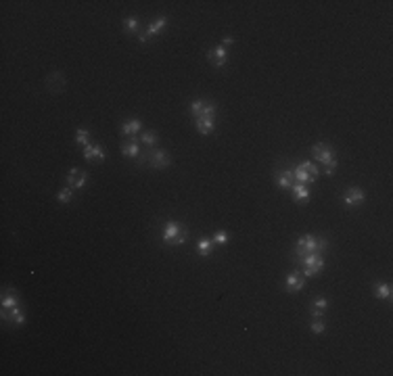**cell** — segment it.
Segmentation results:
<instances>
[{"instance_id": "6da1fadb", "label": "cell", "mask_w": 393, "mask_h": 376, "mask_svg": "<svg viewBox=\"0 0 393 376\" xmlns=\"http://www.w3.org/2000/svg\"><path fill=\"white\" fill-rule=\"evenodd\" d=\"M331 243H328L326 237H314V234H301L299 239H297L295 247H293V255L295 259L299 261L308 255H324Z\"/></svg>"}, {"instance_id": "7a4b0ae2", "label": "cell", "mask_w": 393, "mask_h": 376, "mask_svg": "<svg viewBox=\"0 0 393 376\" xmlns=\"http://www.w3.org/2000/svg\"><path fill=\"white\" fill-rule=\"evenodd\" d=\"M312 155H314V159H316L318 163L324 165V174H326V176H333V174H335V169H337V159H335V149H333L331 145H326V143L314 145V147H312Z\"/></svg>"}, {"instance_id": "3957f363", "label": "cell", "mask_w": 393, "mask_h": 376, "mask_svg": "<svg viewBox=\"0 0 393 376\" xmlns=\"http://www.w3.org/2000/svg\"><path fill=\"white\" fill-rule=\"evenodd\" d=\"M161 239L165 245L169 247H178V245H184L186 239H188V230L184 224H178L174 222V219H169V222L165 224L163 228V234H161Z\"/></svg>"}, {"instance_id": "277c9868", "label": "cell", "mask_w": 393, "mask_h": 376, "mask_svg": "<svg viewBox=\"0 0 393 376\" xmlns=\"http://www.w3.org/2000/svg\"><path fill=\"white\" fill-rule=\"evenodd\" d=\"M171 163V157L165 149L147 151V157H138V165H149L153 169H165Z\"/></svg>"}, {"instance_id": "5b68a950", "label": "cell", "mask_w": 393, "mask_h": 376, "mask_svg": "<svg viewBox=\"0 0 393 376\" xmlns=\"http://www.w3.org/2000/svg\"><path fill=\"white\" fill-rule=\"evenodd\" d=\"M295 167V180L301 182V184H310V182H316L318 176H320V169L314 165L312 161H303L299 165H293Z\"/></svg>"}, {"instance_id": "8992f818", "label": "cell", "mask_w": 393, "mask_h": 376, "mask_svg": "<svg viewBox=\"0 0 393 376\" xmlns=\"http://www.w3.org/2000/svg\"><path fill=\"white\" fill-rule=\"evenodd\" d=\"M191 113L195 119L199 117H215L217 113V105L213 101H203V99H197L191 103Z\"/></svg>"}, {"instance_id": "52a82bcc", "label": "cell", "mask_w": 393, "mask_h": 376, "mask_svg": "<svg viewBox=\"0 0 393 376\" xmlns=\"http://www.w3.org/2000/svg\"><path fill=\"white\" fill-rule=\"evenodd\" d=\"M297 263L303 265V272H301V274H303L305 278L318 276V274L322 272V268H324V259H322V255H308V257L299 259Z\"/></svg>"}, {"instance_id": "ba28073f", "label": "cell", "mask_w": 393, "mask_h": 376, "mask_svg": "<svg viewBox=\"0 0 393 376\" xmlns=\"http://www.w3.org/2000/svg\"><path fill=\"white\" fill-rule=\"evenodd\" d=\"M274 182L278 188H291L297 180H295V167L293 165H287V167H280L274 171Z\"/></svg>"}, {"instance_id": "9c48e42d", "label": "cell", "mask_w": 393, "mask_h": 376, "mask_svg": "<svg viewBox=\"0 0 393 376\" xmlns=\"http://www.w3.org/2000/svg\"><path fill=\"white\" fill-rule=\"evenodd\" d=\"M165 25H167V17H157L153 23H149V27L145 31H140V34H138V42H143V44L149 42L153 36L159 34L161 29H165Z\"/></svg>"}, {"instance_id": "30bf717a", "label": "cell", "mask_w": 393, "mask_h": 376, "mask_svg": "<svg viewBox=\"0 0 393 376\" xmlns=\"http://www.w3.org/2000/svg\"><path fill=\"white\" fill-rule=\"evenodd\" d=\"M207 61L211 63L213 67H224L226 65V61H228V51H226V46H222V44H217V46H213V49H209L207 51Z\"/></svg>"}, {"instance_id": "8fae6325", "label": "cell", "mask_w": 393, "mask_h": 376, "mask_svg": "<svg viewBox=\"0 0 393 376\" xmlns=\"http://www.w3.org/2000/svg\"><path fill=\"white\" fill-rule=\"evenodd\" d=\"M303 287H305V276L301 274V272H289V276H287V280H285V291L287 293H299V291H303Z\"/></svg>"}, {"instance_id": "7c38bea8", "label": "cell", "mask_w": 393, "mask_h": 376, "mask_svg": "<svg viewBox=\"0 0 393 376\" xmlns=\"http://www.w3.org/2000/svg\"><path fill=\"white\" fill-rule=\"evenodd\" d=\"M88 180V174L82 169H77V167H71L69 169V174H67V186L71 188V191H77V188H84Z\"/></svg>"}, {"instance_id": "4fadbf2b", "label": "cell", "mask_w": 393, "mask_h": 376, "mask_svg": "<svg viewBox=\"0 0 393 376\" xmlns=\"http://www.w3.org/2000/svg\"><path fill=\"white\" fill-rule=\"evenodd\" d=\"M364 201H366V193H362V191H360V188H356V186L350 188V191L343 195V203H345L347 207H358L360 203H364Z\"/></svg>"}, {"instance_id": "5bb4252c", "label": "cell", "mask_w": 393, "mask_h": 376, "mask_svg": "<svg viewBox=\"0 0 393 376\" xmlns=\"http://www.w3.org/2000/svg\"><path fill=\"white\" fill-rule=\"evenodd\" d=\"M15 307H19L17 295H15V291H5V295H3V320H9V311Z\"/></svg>"}, {"instance_id": "9a60e30c", "label": "cell", "mask_w": 393, "mask_h": 376, "mask_svg": "<svg viewBox=\"0 0 393 376\" xmlns=\"http://www.w3.org/2000/svg\"><path fill=\"white\" fill-rule=\"evenodd\" d=\"M46 88L51 92H61L65 90V77H63L61 71H53L49 77H46Z\"/></svg>"}, {"instance_id": "2e32d148", "label": "cell", "mask_w": 393, "mask_h": 376, "mask_svg": "<svg viewBox=\"0 0 393 376\" xmlns=\"http://www.w3.org/2000/svg\"><path fill=\"white\" fill-rule=\"evenodd\" d=\"M86 161H105V149L101 145H86L84 147Z\"/></svg>"}, {"instance_id": "e0dca14e", "label": "cell", "mask_w": 393, "mask_h": 376, "mask_svg": "<svg viewBox=\"0 0 393 376\" xmlns=\"http://www.w3.org/2000/svg\"><path fill=\"white\" fill-rule=\"evenodd\" d=\"M195 125H197V132L203 134V136H207L215 130V117H199L195 119Z\"/></svg>"}, {"instance_id": "ac0fdd59", "label": "cell", "mask_w": 393, "mask_h": 376, "mask_svg": "<svg viewBox=\"0 0 393 376\" xmlns=\"http://www.w3.org/2000/svg\"><path fill=\"white\" fill-rule=\"evenodd\" d=\"M291 191H293V199H295L297 203H305V201L310 199V188H308V184L295 182V184L291 186Z\"/></svg>"}, {"instance_id": "d6986e66", "label": "cell", "mask_w": 393, "mask_h": 376, "mask_svg": "<svg viewBox=\"0 0 393 376\" xmlns=\"http://www.w3.org/2000/svg\"><path fill=\"white\" fill-rule=\"evenodd\" d=\"M140 125H143V123H140V119H125V121L121 123V134L132 138L134 134L140 132Z\"/></svg>"}, {"instance_id": "ffe728a7", "label": "cell", "mask_w": 393, "mask_h": 376, "mask_svg": "<svg viewBox=\"0 0 393 376\" xmlns=\"http://www.w3.org/2000/svg\"><path fill=\"white\" fill-rule=\"evenodd\" d=\"M374 297L376 299H391V285L389 282H374Z\"/></svg>"}, {"instance_id": "44dd1931", "label": "cell", "mask_w": 393, "mask_h": 376, "mask_svg": "<svg viewBox=\"0 0 393 376\" xmlns=\"http://www.w3.org/2000/svg\"><path fill=\"white\" fill-rule=\"evenodd\" d=\"M121 155L136 159V157L140 155V149H138V145H136V140H125V143L121 145Z\"/></svg>"}, {"instance_id": "7402d4cb", "label": "cell", "mask_w": 393, "mask_h": 376, "mask_svg": "<svg viewBox=\"0 0 393 376\" xmlns=\"http://www.w3.org/2000/svg\"><path fill=\"white\" fill-rule=\"evenodd\" d=\"M9 322H13L15 326H21L25 322V313L21 311V307H15L9 311Z\"/></svg>"}, {"instance_id": "603a6c76", "label": "cell", "mask_w": 393, "mask_h": 376, "mask_svg": "<svg viewBox=\"0 0 393 376\" xmlns=\"http://www.w3.org/2000/svg\"><path fill=\"white\" fill-rule=\"evenodd\" d=\"M211 247H213L211 239H201V241H199V245H197L199 255H201V257H207V255L211 253Z\"/></svg>"}, {"instance_id": "cb8c5ba5", "label": "cell", "mask_w": 393, "mask_h": 376, "mask_svg": "<svg viewBox=\"0 0 393 376\" xmlns=\"http://www.w3.org/2000/svg\"><path fill=\"white\" fill-rule=\"evenodd\" d=\"M136 27H138V17H134V15H132V17L123 19V31H125V34H134Z\"/></svg>"}, {"instance_id": "d4e9b609", "label": "cell", "mask_w": 393, "mask_h": 376, "mask_svg": "<svg viewBox=\"0 0 393 376\" xmlns=\"http://www.w3.org/2000/svg\"><path fill=\"white\" fill-rule=\"evenodd\" d=\"M71 199H73V195H71V188H69V186L61 188L59 195H57V201H59V203H63V205H67V203H71Z\"/></svg>"}, {"instance_id": "484cf974", "label": "cell", "mask_w": 393, "mask_h": 376, "mask_svg": "<svg viewBox=\"0 0 393 376\" xmlns=\"http://www.w3.org/2000/svg\"><path fill=\"white\" fill-rule=\"evenodd\" d=\"M140 140H143V143H145L147 147H155V145H157V132L147 130V132L140 134Z\"/></svg>"}, {"instance_id": "4316f807", "label": "cell", "mask_w": 393, "mask_h": 376, "mask_svg": "<svg viewBox=\"0 0 393 376\" xmlns=\"http://www.w3.org/2000/svg\"><path fill=\"white\" fill-rule=\"evenodd\" d=\"M310 331L316 333V335H322L326 331V324L320 320V318H312V324H310Z\"/></svg>"}, {"instance_id": "83f0119b", "label": "cell", "mask_w": 393, "mask_h": 376, "mask_svg": "<svg viewBox=\"0 0 393 376\" xmlns=\"http://www.w3.org/2000/svg\"><path fill=\"white\" fill-rule=\"evenodd\" d=\"M88 138H90V132H88V130H84V128H80V130L75 132V143H77V145H82V147L90 145V143H88Z\"/></svg>"}, {"instance_id": "f1b7e54d", "label": "cell", "mask_w": 393, "mask_h": 376, "mask_svg": "<svg viewBox=\"0 0 393 376\" xmlns=\"http://www.w3.org/2000/svg\"><path fill=\"white\" fill-rule=\"evenodd\" d=\"M228 239H230V237H228V232H226V230H217V232L213 234L211 243H213V245H226V243H228Z\"/></svg>"}, {"instance_id": "f546056e", "label": "cell", "mask_w": 393, "mask_h": 376, "mask_svg": "<svg viewBox=\"0 0 393 376\" xmlns=\"http://www.w3.org/2000/svg\"><path fill=\"white\" fill-rule=\"evenodd\" d=\"M328 305H331V301H328L326 299V297H314V299H312V307H316V309H326Z\"/></svg>"}, {"instance_id": "4dcf8cb0", "label": "cell", "mask_w": 393, "mask_h": 376, "mask_svg": "<svg viewBox=\"0 0 393 376\" xmlns=\"http://www.w3.org/2000/svg\"><path fill=\"white\" fill-rule=\"evenodd\" d=\"M310 316H312V318H320V320H322V318H324V311H322V309H316V307H310Z\"/></svg>"}, {"instance_id": "1f68e13d", "label": "cell", "mask_w": 393, "mask_h": 376, "mask_svg": "<svg viewBox=\"0 0 393 376\" xmlns=\"http://www.w3.org/2000/svg\"><path fill=\"white\" fill-rule=\"evenodd\" d=\"M234 44V38L232 36H226L224 40H222V46H226V49H228V46H232Z\"/></svg>"}]
</instances>
